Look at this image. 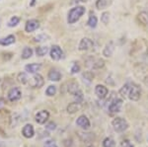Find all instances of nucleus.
<instances>
[{"label": "nucleus", "mask_w": 148, "mask_h": 147, "mask_svg": "<svg viewBox=\"0 0 148 147\" xmlns=\"http://www.w3.org/2000/svg\"><path fill=\"white\" fill-rule=\"evenodd\" d=\"M119 94L123 98H128L131 101H138L141 96V89L133 82H127L120 89Z\"/></svg>", "instance_id": "nucleus-1"}, {"label": "nucleus", "mask_w": 148, "mask_h": 147, "mask_svg": "<svg viewBox=\"0 0 148 147\" xmlns=\"http://www.w3.org/2000/svg\"><path fill=\"white\" fill-rule=\"evenodd\" d=\"M86 9L83 6H75L68 12L67 16V22L68 24H74L77 22L79 19L85 14Z\"/></svg>", "instance_id": "nucleus-2"}, {"label": "nucleus", "mask_w": 148, "mask_h": 147, "mask_svg": "<svg viewBox=\"0 0 148 147\" xmlns=\"http://www.w3.org/2000/svg\"><path fill=\"white\" fill-rule=\"evenodd\" d=\"M112 125H113L114 129L116 132H123L125 130L128 129L127 122L123 118H116L112 122Z\"/></svg>", "instance_id": "nucleus-3"}, {"label": "nucleus", "mask_w": 148, "mask_h": 147, "mask_svg": "<svg viewBox=\"0 0 148 147\" xmlns=\"http://www.w3.org/2000/svg\"><path fill=\"white\" fill-rule=\"evenodd\" d=\"M86 65L93 69H99L105 65V61L102 58H96V57H89L86 60Z\"/></svg>", "instance_id": "nucleus-4"}, {"label": "nucleus", "mask_w": 148, "mask_h": 147, "mask_svg": "<svg viewBox=\"0 0 148 147\" xmlns=\"http://www.w3.org/2000/svg\"><path fill=\"white\" fill-rule=\"evenodd\" d=\"M49 54H51V57L53 60H60L64 57L63 51L61 49L60 46H52V47L49 51Z\"/></svg>", "instance_id": "nucleus-5"}, {"label": "nucleus", "mask_w": 148, "mask_h": 147, "mask_svg": "<svg viewBox=\"0 0 148 147\" xmlns=\"http://www.w3.org/2000/svg\"><path fill=\"white\" fill-rule=\"evenodd\" d=\"M93 47H94V42H93L92 40L89 39V38H83L79 42L78 49L81 51H87L92 49Z\"/></svg>", "instance_id": "nucleus-6"}, {"label": "nucleus", "mask_w": 148, "mask_h": 147, "mask_svg": "<svg viewBox=\"0 0 148 147\" xmlns=\"http://www.w3.org/2000/svg\"><path fill=\"white\" fill-rule=\"evenodd\" d=\"M123 107V100L121 99H114L109 105V112L112 113H116L121 112V109Z\"/></svg>", "instance_id": "nucleus-7"}, {"label": "nucleus", "mask_w": 148, "mask_h": 147, "mask_svg": "<svg viewBox=\"0 0 148 147\" xmlns=\"http://www.w3.org/2000/svg\"><path fill=\"white\" fill-rule=\"evenodd\" d=\"M40 28V22L36 19H32V20H29L27 23H26L25 26V31L27 33H32L36 31L37 29Z\"/></svg>", "instance_id": "nucleus-8"}, {"label": "nucleus", "mask_w": 148, "mask_h": 147, "mask_svg": "<svg viewBox=\"0 0 148 147\" xmlns=\"http://www.w3.org/2000/svg\"><path fill=\"white\" fill-rule=\"evenodd\" d=\"M21 96H22L21 90L17 88V87H14V88H12L10 91L8 92V99H9V101H11V102L18 101L19 99L21 98Z\"/></svg>", "instance_id": "nucleus-9"}, {"label": "nucleus", "mask_w": 148, "mask_h": 147, "mask_svg": "<svg viewBox=\"0 0 148 147\" xmlns=\"http://www.w3.org/2000/svg\"><path fill=\"white\" fill-rule=\"evenodd\" d=\"M49 113L47 112V111L46 110L40 111V112L36 115V122L40 124H44L45 122L49 120Z\"/></svg>", "instance_id": "nucleus-10"}, {"label": "nucleus", "mask_w": 148, "mask_h": 147, "mask_svg": "<svg viewBox=\"0 0 148 147\" xmlns=\"http://www.w3.org/2000/svg\"><path fill=\"white\" fill-rule=\"evenodd\" d=\"M108 93H109V90L106 86H104V85L99 84L95 87V94L97 95L98 98L105 99L107 97V95H108Z\"/></svg>", "instance_id": "nucleus-11"}, {"label": "nucleus", "mask_w": 148, "mask_h": 147, "mask_svg": "<svg viewBox=\"0 0 148 147\" xmlns=\"http://www.w3.org/2000/svg\"><path fill=\"white\" fill-rule=\"evenodd\" d=\"M76 124L78 125V126H80L81 129H87L90 127V120L89 118H88L86 116H80L79 118H77V120H76Z\"/></svg>", "instance_id": "nucleus-12"}, {"label": "nucleus", "mask_w": 148, "mask_h": 147, "mask_svg": "<svg viewBox=\"0 0 148 147\" xmlns=\"http://www.w3.org/2000/svg\"><path fill=\"white\" fill-rule=\"evenodd\" d=\"M114 51V42L113 41H111L105 46L104 49H103V55L106 56V57H110V56L113 55Z\"/></svg>", "instance_id": "nucleus-13"}, {"label": "nucleus", "mask_w": 148, "mask_h": 147, "mask_svg": "<svg viewBox=\"0 0 148 147\" xmlns=\"http://www.w3.org/2000/svg\"><path fill=\"white\" fill-rule=\"evenodd\" d=\"M45 84V80L42 78V75L40 74H36L34 77L32 78V82H31V85H32L34 88H40L42 87Z\"/></svg>", "instance_id": "nucleus-14"}, {"label": "nucleus", "mask_w": 148, "mask_h": 147, "mask_svg": "<svg viewBox=\"0 0 148 147\" xmlns=\"http://www.w3.org/2000/svg\"><path fill=\"white\" fill-rule=\"evenodd\" d=\"M22 133L26 138H32L35 134L34 126H33L32 124H26L25 126L23 127Z\"/></svg>", "instance_id": "nucleus-15"}, {"label": "nucleus", "mask_w": 148, "mask_h": 147, "mask_svg": "<svg viewBox=\"0 0 148 147\" xmlns=\"http://www.w3.org/2000/svg\"><path fill=\"white\" fill-rule=\"evenodd\" d=\"M137 19L142 26H144V27H146L148 29V10L140 12L137 16Z\"/></svg>", "instance_id": "nucleus-16"}, {"label": "nucleus", "mask_w": 148, "mask_h": 147, "mask_svg": "<svg viewBox=\"0 0 148 147\" xmlns=\"http://www.w3.org/2000/svg\"><path fill=\"white\" fill-rule=\"evenodd\" d=\"M42 67V64L40 63H30V64L25 66V70L27 71L28 73H31V74H35Z\"/></svg>", "instance_id": "nucleus-17"}, {"label": "nucleus", "mask_w": 148, "mask_h": 147, "mask_svg": "<svg viewBox=\"0 0 148 147\" xmlns=\"http://www.w3.org/2000/svg\"><path fill=\"white\" fill-rule=\"evenodd\" d=\"M113 0H97L96 1V8L99 10H104L112 5Z\"/></svg>", "instance_id": "nucleus-18"}, {"label": "nucleus", "mask_w": 148, "mask_h": 147, "mask_svg": "<svg viewBox=\"0 0 148 147\" xmlns=\"http://www.w3.org/2000/svg\"><path fill=\"white\" fill-rule=\"evenodd\" d=\"M47 77L51 81H59L61 79V73L56 69H51L47 74Z\"/></svg>", "instance_id": "nucleus-19"}, {"label": "nucleus", "mask_w": 148, "mask_h": 147, "mask_svg": "<svg viewBox=\"0 0 148 147\" xmlns=\"http://www.w3.org/2000/svg\"><path fill=\"white\" fill-rule=\"evenodd\" d=\"M15 36L13 35H9L8 37L6 38H3V39H0V44L3 46H10V44H14L15 42Z\"/></svg>", "instance_id": "nucleus-20"}, {"label": "nucleus", "mask_w": 148, "mask_h": 147, "mask_svg": "<svg viewBox=\"0 0 148 147\" xmlns=\"http://www.w3.org/2000/svg\"><path fill=\"white\" fill-rule=\"evenodd\" d=\"M97 24H98L97 16L95 15L94 13H91V14H90V16H89V19H88V21H87V25L89 26L90 28L94 29V28L97 27Z\"/></svg>", "instance_id": "nucleus-21"}, {"label": "nucleus", "mask_w": 148, "mask_h": 147, "mask_svg": "<svg viewBox=\"0 0 148 147\" xmlns=\"http://www.w3.org/2000/svg\"><path fill=\"white\" fill-rule=\"evenodd\" d=\"M81 108V104L77 103V102H74V103L69 104V106L67 107V112L69 113H74L80 110Z\"/></svg>", "instance_id": "nucleus-22"}, {"label": "nucleus", "mask_w": 148, "mask_h": 147, "mask_svg": "<svg viewBox=\"0 0 148 147\" xmlns=\"http://www.w3.org/2000/svg\"><path fill=\"white\" fill-rule=\"evenodd\" d=\"M49 47L47 46H38L36 49V53H37L38 56H44L49 53Z\"/></svg>", "instance_id": "nucleus-23"}, {"label": "nucleus", "mask_w": 148, "mask_h": 147, "mask_svg": "<svg viewBox=\"0 0 148 147\" xmlns=\"http://www.w3.org/2000/svg\"><path fill=\"white\" fill-rule=\"evenodd\" d=\"M79 90V86H78L77 83L75 82H71L68 84V87H67V91L70 93L71 95H73L75 92H77Z\"/></svg>", "instance_id": "nucleus-24"}, {"label": "nucleus", "mask_w": 148, "mask_h": 147, "mask_svg": "<svg viewBox=\"0 0 148 147\" xmlns=\"http://www.w3.org/2000/svg\"><path fill=\"white\" fill-rule=\"evenodd\" d=\"M33 55V49L31 47H25L23 49L22 53V58L23 59H28Z\"/></svg>", "instance_id": "nucleus-25"}, {"label": "nucleus", "mask_w": 148, "mask_h": 147, "mask_svg": "<svg viewBox=\"0 0 148 147\" xmlns=\"http://www.w3.org/2000/svg\"><path fill=\"white\" fill-rule=\"evenodd\" d=\"M79 136L83 141L86 142L92 141L94 139V133H91V132H89V133H79Z\"/></svg>", "instance_id": "nucleus-26"}, {"label": "nucleus", "mask_w": 148, "mask_h": 147, "mask_svg": "<svg viewBox=\"0 0 148 147\" xmlns=\"http://www.w3.org/2000/svg\"><path fill=\"white\" fill-rule=\"evenodd\" d=\"M73 97L74 99H75V102H77V103H82L83 100H84V96H83V93L82 91L79 89L77 92H75V93L73 94Z\"/></svg>", "instance_id": "nucleus-27"}, {"label": "nucleus", "mask_w": 148, "mask_h": 147, "mask_svg": "<svg viewBox=\"0 0 148 147\" xmlns=\"http://www.w3.org/2000/svg\"><path fill=\"white\" fill-rule=\"evenodd\" d=\"M103 147H116V142H114V139L108 137L103 141Z\"/></svg>", "instance_id": "nucleus-28"}, {"label": "nucleus", "mask_w": 148, "mask_h": 147, "mask_svg": "<svg viewBox=\"0 0 148 147\" xmlns=\"http://www.w3.org/2000/svg\"><path fill=\"white\" fill-rule=\"evenodd\" d=\"M56 93V87L54 86V85H51V86L47 87V91H46V94L47 96L51 97V96H54Z\"/></svg>", "instance_id": "nucleus-29"}, {"label": "nucleus", "mask_w": 148, "mask_h": 147, "mask_svg": "<svg viewBox=\"0 0 148 147\" xmlns=\"http://www.w3.org/2000/svg\"><path fill=\"white\" fill-rule=\"evenodd\" d=\"M19 22H20V18L17 17V16H14V17H12L10 19V21L8 22V26L9 27H15V26H17Z\"/></svg>", "instance_id": "nucleus-30"}, {"label": "nucleus", "mask_w": 148, "mask_h": 147, "mask_svg": "<svg viewBox=\"0 0 148 147\" xmlns=\"http://www.w3.org/2000/svg\"><path fill=\"white\" fill-rule=\"evenodd\" d=\"M101 22L105 25L109 24L110 22V13L109 12H104V13L101 15Z\"/></svg>", "instance_id": "nucleus-31"}, {"label": "nucleus", "mask_w": 148, "mask_h": 147, "mask_svg": "<svg viewBox=\"0 0 148 147\" xmlns=\"http://www.w3.org/2000/svg\"><path fill=\"white\" fill-rule=\"evenodd\" d=\"M18 81L20 83H22V84H26V83H28L29 81V78L25 73H20V74L18 75Z\"/></svg>", "instance_id": "nucleus-32"}, {"label": "nucleus", "mask_w": 148, "mask_h": 147, "mask_svg": "<svg viewBox=\"0 0 148 147\" xmlns=\"http://www.w3.org/2000/svg\"><path fill=\"white\" fill-rule=\"evenodd\" d=\"M47 39H49V37H47V35H45V34L39 35V36H37V37H35V38H34L35 42H42L47 41Z\"/></svg>", "instance_id": "nucleus-33"}, {"label": "nucleus", "mask_w": 148, "mask_h": 147, "mask_svg": "<svg viewBox=\"0 0 148 147\" xmlns=\"http://www.w3.org/2000/svg\"><path fill=\"white\" fill-rule=\"evenodd\" d=\"M82 77H83V78H85L84 80H87L88 82H91V81H92V79L94 78V75H93L92 73L90 72V71H86V72H84V73L82 74Z\"/></svg>", "instance_id": "nucleus-34"}, {"label": "nucleus", "mask_w": 148, "mask_h": 147, "mask_svg": "<svg viewBox=\"0 0 148 147\" xmlns=\"http://www.w3.org/2000/svg\"><path fill=\"white\" fill-rule=\"evenodd\" d=\"M80 71V66L78 63H73L72 67H71V73L72 74H75V73H78Z\"/></svg>", "instance_id": "nucleus-35"}, {"label": "nucleus", "mask_w": 148, "mask_h": 147, "mask_svg": "<svg viewBox=\"0 0 148 147\" xmlns=\"http://www.w3.org/2000/svg\"><path fill=\"white\" fill-rule=\"evenodd\" d=\"M44 146L45 147H57L56 141H54V140H51V139H49V140H47L46 142H45Z\"/></svg>", "instance_id": "nucleus-36"}, {"label": "nucleus", "mask_w": 148, "mask_h": 147, "mask_svg": "<svg viewBox=\"0 0 148 147\" xmlns=\"http://www.w3.org/2000/svg\"><path fill=\"white\" fill-rule=\"evenodd\" d=\"M121 147H133L132 143H131L130 140H127V139H125V140L121 141Z\"/></svg>", "instance_id": "nucleus-37"}, {"label": "nucleus", "mask_w": 148, "mask_h": 147, "mask_svg": "<svg viewBox=\"0 0 148 147\" xmlns=\"http://www.w3.org/2000/svg\"><path fill=\"white\" fill-rule=\"evenodd\" d=\"M56 124H54V122H49V124L47 125V129H51V130L56 129Z\"/></svg>", "instance_id": "nucleus-38"}, {"label": "nucleus", "mask_w": 148, "mask_h": 147, "mask_svg": "<svg viewBox=\"0 0 148 147\" xmlns=\"http://www.w3.org/2000/svg\"><path fill=\"white\" fill-rule=\"evenodd\" d=\"M87 0H71V4H79V3H84Z\"/></svg>", "instance_id": "nucleus-39"}, {"label": "nucleus", "mask_w": 148, "mask_h": 147, "mask_svg": "<svg viewBox=\"0 0 148 147\" xmlns=\"http://www.w3.org/2000/svg\"><path fill=\"white\" fill-rule=\"evenodd\" d=\"M143 83H144L145 86L148 87V75H147V76H145V78L143 79Z\"/></svg>", "instance_id": "nucleus-40"}]
</instances>
